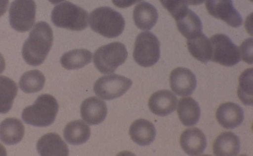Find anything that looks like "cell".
Segmentation results:
<instances>
[{"label":"cell","mask_w":253,"mask_h":156,"mask_svg":"<svg viewBox=\"0 0 253 156\" xmlns=\"http://www.w3.org/2000/svg\"><path fill=\"white\" fill-rule=\"evenodd\" d=\"M142 0H112L113 3L119 8H126Z\"/></svg>","instance_id":"31"},{"label":"cell","mask_w":253,"mask_h":156,"mask_svg":"<svg viewBox=\"0 0 253 156\" xmlns=\"http://www.w3.org/2000/svg\"><path fill=\"white\" fill-rule=\"evenodd\" d=\"M187 47L191 55L198 61L207 63L211 59V46L209 39L202 32L188 39Z\"/></svg>","instance_id":"23"},{"label":"cell","mask_w":253,"mask_h":156,"mask_svg":"<svg viewBox=\"0 0 253 156\" xmlns=\"http://www.w3.org/2000/svg\"><path fill=\"white\" fill-rule=\"evenodd\" d=\"M36 9L34 0H14L9 11L11 27L19 32L30 30L35 23Z\"/></svg>","instance_id":"8"},{"label":"cell","mask_w":253,"mask_h":156,"mask_svg":"<svg viewBox=\"0 0 253 156\" xmlns=\"http://www.w3.org/2000/svg\"><path fill=\"white\" fill-rule=\"evenodd\" d=\"M24 133V126L17 119L7 118L0 124V139L6 145L18 143L22 139Z\"/></svg>","instance_id":"20"},{"label":"cell","mask_w":253,"mask_h":156,"mask_svg":"<svg viewBox=\"0 0 253 156\" xmlns=\"http://www.w3.org/2000/svg\"><path fill=\"white\" fill-rule=\"evenodd\" d=\"M188 4L193 5H199L202 3L205 0H186Z\"/></svg>","instance_id":"34"},{"label":"cell","mask_w":253,"mask_h":156,"mask_svg":"<svg viewBox=\"0 0 253 156\" xmlns=\"http://www.w3.org/2000/svg\"><path fill=\"white\" fill-rule=\"evenodd\" d=\"M53 31L46 22L37 23L25 41L22 54L29 65L38 66L45 60L53 43Z\"/></svg>","instance_id":"1"},{"label":"cell","mask_w":253,"mask_h":156,"mask_svg":"<svg viewBox=\"0 0 253 156\" xmlns=\"http://www.w3.org/2000/svg\"><path fill=\"white\" fill-rule=\"evenodd\" d=\"M127 57L125 45L120 42H114L103 45L95 51L93 63L101 73L110 74L124 63Z\"/></svg>","instance_id":"5"},{"label":"cell","mask_w":253,"mask_h":156,"mask_svg":"<svg viewBox=\"0 0 253 156\" xmlns=\"http://www.w3.org/2000/svg\"><path fill=\"white\" fill-rule=\"evenodd\" d=\"M80 111L82 118L90 125L102 123L107 114L105 102L96 96L84 99L81 104Z\"/></svg>","instance_id":"12"},{"label":"cell","mask_w":253,"mask_h":156,"mask_svg":"<svg viewBox=\"0 0 253 156\" xmlns=\"http://www.w3.org/2000/svg\"><path fill=\"white\" fill-rule=\"evenodd\" d=\"M133 57L141 66L154 65L160 57V43L157 37L150 31L140 32L135 41Z\"/></svg>","instance_id":"6"},{"label":"cell","mask_w":253,"mask_h":156,"mask_svg":"<svg viewBox=\"0 0 253 156\" xmlns=\"http://www.w3.org/2000/svg\"><path fill=\"white\" fill-rule=\"evenodd\" d=\"M210 42L211 61L226 66L235 65L240 62L239 49L226 35L215 34L211 36Z\"/></svg>","instance_id":"7"},{"label":"cell","mask_w":253,"mask_h":156,"mask_svg":"<svg viewBox=\"0 0 253 156\" xmlns=\"http://www.w3.org/2000/svg\"><path fill=\"white\" fill-rule=\"evenodd\" d=\"M92 53L85 49H76L65 53L60 59L62 66L68 70L78 69L91 61Z\"/></svg>","instance_id":"25"},{"label":"cell","mask_w":253,"mask_h":156,"mask_svg":"<svg viewBox=\"0 0 253 156\" xmlns=\"http://www.w3.org/2000/svg\"><path fill=\"white\" fill-rule=\"evenodd\" d=\"M177 102L176 96L169 90L154 93L148 101L150 111L155 115L165 116L175 111Z\"/></svg>","instance_id":"14"},{"label":"cell","mask_w":253,"mask_h":156,"mask_svg":"<svg viewBox=\"0 0 253 156\" xmlns=\"http://www.w3.org/2000/svg\"><path fill=\"white\" fill-rule=\"evenodd\" d=\"M169 83L172 91L179 96L192 94L197 86L195 74L189 69L177 67L171 72Z\"/></svg>","instance_id":"11"},{"label":"cell","mask_w":253,"mask_h":156,"mask_svg":"<svg viewBox=\"0 0 253 156\" xmlns=\"http://www.w3.org/2000/svg\"><path fill=\"white\" fill-rule=\"evenodd\" d=\"M177 114L182 124L190 126L196 125L199 121L201 110L198 102L192 97H183L178 102Z\"/></svg>","instance_id":"21"},{"label":"cell","mask_w":253,"mask_h":156,"mask_svg":"<svg viewBox=\"0 0 253 156\" xmlns=\"http://www.w3.org/2000/svg\"><path fill=\"white\" fill-rule=\"evenodd\" d=\"M175 21L179 31L187 39L202 32V24L200 18L190 9H188Z\"/></svg>","instance_id":"24"},{"label":"cell","mask_w":253,"mask_h":156,"mask_svg":"<svg viewBox=\"0 0 253 156\" xmlns=\"http://www.w3.org/2000/svg\"><path fill=\"white\" fill-rule=\"evenodd\" d=\"M252 38L245 40L240 46V54L242 60L248 63L252 64Z\"/></svg>","instance_id":"30"},{"label":"cell","mask_w":253,"mask_h":156,"mask_svg":"<svg viewBox=\"0 0 253 156\" xmlns=\"http://www.w3.org/2000/svg\"><path fill=\"white\" fill-rule=\"evenodd\" d=\"M18 92L15 82L9 78L0 76V113H7L11 108Z\"/></svg>","instance_id":"26"},{"label":"cell","mask_w":253,"mask_h":156,"mask_svg":"<svg viewBox=\"0 0 253 156\" xmlns=\"http://www.w3.org/2000/svg\"><path fill=\"white\" fill-rule=\"evenodd\" d=\"M45 81L44 75L39 70H32L24 73L21 77L19 85L26 93H34L41 91Z\"/></svg>","instance_id":"27"},{"label":"cell","mask_w":253,"mask_h":156,"mask_svg":"<svg viewBox=\"0 0 253 156\" xmlns=\"http://www.w3.org/2000/svg\"><path fill=\"white\" fill-rule=\"evenodd\" d=\"M244 118V112L241 107L231 102L220 105L216 112L217 122L226 129H233L239 126Z\"/></svg>","instance_id":"15"},{"label":"cell","mask_w":253,"mask_h":156,"mask_svg":"<svg viewBox=\"0 0 253 156\" xmlns=\"http://www.w3.org/2000/svg\"><path fill=\"white\" fill-rule=\"evenodd\" d=\"M59 105L54 97L49 94H42L38 97L32 105L22 111V118L26 123L36 126L44 127L54 121Z\"/></svg>","instance_id":"2"},{"label":"cell","mask_w":253,"mask_h":156,"mask_svg":"<svg viewBox=\"0 0 253 156\" xmlns=\"http://www.w3.org/2000/svg\"><path fill=\"white\" fill-rule=\"evenodd\" d=\"M0 156H6V150L1 144H0Z\"/></svg>","instance_id":"35"},{"label":"cell","mask_w":253,"mask_h":156,"mask_svg":"<svg viewBox=\"0 0 253 156\" xmlns=\"http://www.w3.org/2000/svg\"><path fill=\"white\" fill-rule=\"evenodd\" d=\"M63 135L66 141L72 145H80L86 142L90 135L89 126L82 120H75L67 124Z\"/></svg>","instance_id":"22"},{"label":"cell","mask_w":253,"mask_h":156,"mask_svg":"<svg viewBox=\"0 0 253 156\" xmlns=\"http://www.w3.org/2000/svg\"><path fill=\"white\" fill-rule=\"evenodd\" d=\"M163 6L176 20L188 9L186 0H159Z\"/></svg>","instance_id":"29"},{"label":"cell","mask_w":253,"mask_h":156,"mask_svg":"<svg viewBox=\"0 0 253 156\" xmlns=\"http://www.w3.org/2000/svg\"><path fill=\"white\" fill-rule=\"evenodd\" d=\"M5 67V62L4 58L0 53V74L4 70Z\"/></svg>","instance_id":"33"},{"label":"cell","mask_w":253,"mask_h":156,"mask_svg":"<svg viewBox=\"0 0 253 156\" xmlns=\"http://www.w3.org/2000/svg\"><path fill=\"white\" fill-rule=\"evenodd\" d=\"M238 96L246 105H253V68H248L239 77Z\"/></svg>","instance_id":"28"},{"label":"cell","mask_w":253,"mask_h":156,"mask_svg":"<svg viewBox=\"0 0 253 156\" xmlns=\"http://www.w3.org/2000/svg\"><path fill=\"white\" fill-rule=\"evenodd\" d=\"M89 25L95 32L107 38H115L124 31L125 21L119 12L108 7L94 9L89 15Z\"/></svg>","instance_id":"3"},{"label":"cell","mask_w":253,"mask_h":156,"mask_svg":"<svg viewBox=\"0 0 253 156\" xmlns=\"http://www.w3.org/2000/svg\"><path fill=\"white\" fill-rule=\"evenodd\" d=\"M88 17L86 10L68 1L56 5L51 14V21L55 26L75 31L87 27Z\"/></svg>","instance_id":"4"},{"label":"cell","mask_w":253,"mask_h":156,"mask_svg":"<svg viewBox=\"0 0 253 156\" xmlns=\"http://www.w3.org/2000/svg\"><path fill=\"white\" fill-rule=\"evenodd\" d=\"M181 148L190 156L202 154L207 146V139L203 132L196 127L186 129L180 137Z\"/></svg>","instance_id":"13"},{"label":"cell","mask_w":253,"mask_h":156,"mask_svg":"<svg viewBox=\"0 0 253 156\" xmlns=\"http://www.w3.org/2000/svg\"><path fill=\"white\" fill-rule=\"evenodd\" d=\"M158 19V14L156 8L148 2H141L134 8L133 21L140 30H151L156 24Z\"/></svg>","instance_id":"18"},{"label":"cell","mask_w":253,"mask_h":156,"mask_svg":"<svg viewBox=\"0 0 253 156\" xmlns=\"http://www.w3.org/2000/svg\"><path fill=\"white\" fill-rule=\"evenodd\" d=\"M132 84L130 79L114 74L99 78L94 83L93 90L98 97L111 100L126 93Z\"/></svg>","instance_id":"9"},{"label":"cell","mask_w":253,"mask_h":156,"mask_svg":"<svg viewBox=\"0 0 253 156\" xmlns=\"http://www.w3.org/2000/svg\"><path fill=\"white\" fill-rule=\"evenodd\" d=\"M65 0H48L49 2H50L53 4H57L61 1H63Z\"/></svg>","instance_id":"36"},{"label":"cell","mask_w":253,"mask_h":156,"mask_svg":"<svg viewBox=\"0 0 253 156\" xmlns=\"http://www.w3.org/2000/svg\"><path fill=\"white\" fill-rule=\"evenodd\" d=\"M240 150L239 138L230 131H225L220 134L213 144V154L217 156H236Z\"/></svg>","instance_id":"19"},{"label":"cell","mask_w":253,"mask_h":156,"mask_svg":"<svg viewBox=\"0 0 253 156\" xmlns=\"http://www.w3.org/2000/svg\"><path fill=\"white\" fill-rule=\"evenodd\" d=\"M37 149L42 156H67L69 149L60 136L55 133L43 135L38 141Z\"/></svg>","instance_id":"16"},{"label":"cell","mask_w":253,"mask_h":156,"mask_svg":"<svg viewBox=\"0 0 253 156\" xmlns=\"http://www.w3.org/2000/svg\"><path fill=\"white\" fill-rule=\"evenodd\" d=\"M205 4L208 12L213 17L234 28L242 24V17L234 7L232 0H206Z\"/></svg>","instance_id":"10"},{"label":"cell","mask_w":253,"mask_h":156,"mask_svg":"<svg viewBox=\"0 0 253 156\" xmlns=\"http://www.w3.org/2000/svg\"><path fill=\"white\" fill-rule=\"evenodd\" d=\"M9 3V0H0V17L2 16L6 11Z\"/></svg>","instance_id":"32"},{"label":"cell","mask_w":253,"mask_h":156,"mask_svg":"<svg viewBox=\"0 0 253 156\" xmlns=\"http://www.w3.org/2000/svg\"><path fill=\"white\" fill-rule=\"evenodd\" d=\"M129 133L132 140L138 145L150 144L155 139L156 130L153 124L143 119L135 120L130 126Z\"/></svg>","instance_id":"17"}]
</instances>
